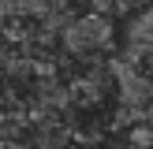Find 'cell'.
Instances as JSON below:
<instances>
[{"instance_id":"6da1fadb","label":"cell","mask_w":153,"mask_h":149,"mask_svg":"<svg viewBox=\"0 0 153 149\" xmlns=\"http://www.w3.org/2000/svg\"><path fill=\"white\" fill-rule=\"evenodd\" d=\"M56 45H60V52H64L67 60H97V56H105V52L116 45V26H112V15H105V11H82V15H75L71 11V19L60 26V34H56Z\"/></svg>"},{"instance_id":"7a4b0ae2","label":"cell","mask_w":153,"mask_h":149,"mask_svg":"<svg viewBox=\"0 0 153 149\" xmlns=\"http://www.w3.org/2000/svg\"><path fill=\"white\" fill-rule=\"evenodd\" d=\"M112 97L120 101L123 123H146L153 119V63L120 56L112 63Z\"/></svg>"},{"instance_id":"277c9868","label":"cell","mask_w":153,"mask_h":149,"mask_svg":"<svg viewBox=\"0 0 153 149\" xmlns=\"http://www.w3.org/2000/svg\"><path fill=\"white\" fill-rule=\"evenodd\" d=\"M123 56L138 60V63H153V0L142 11L127 15L123 26Z\"/></svg>"},{"instance_id":"3957f363","label":"cell","mask_w":153,"mask_h":149,"mask_svg":"<svg viewBox=\"0 0 153 149\" xmlns=\"http://www.w3.org/2000/svg\"><path fill=\"white\" fill-rule=\"evenodd\" d=\"M26 142L30 149H71L75 131L64 116H26Z\"/></svg>"}]
</instances>
